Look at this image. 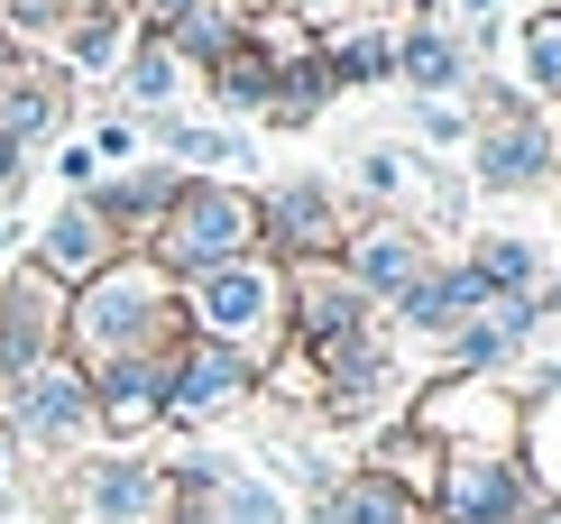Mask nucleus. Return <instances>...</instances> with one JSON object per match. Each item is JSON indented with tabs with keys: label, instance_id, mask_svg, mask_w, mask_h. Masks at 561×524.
I'll list each match as a JSON object with an SVG mask.
<instances>
[{
	"label": "nucleus",
	"instance_id": "27",
	"mask_svg": "<svg viewBox=\"0 0 561 524\" xmlns=\"http://www.w3.org/2000/svg\"><path fill=\"white\" fill-rule=\"evenodd\" d=\"M240 19H249L240 0H194V10H175V19H167V29H157V37H167L175 56L194 65V75H203V65H221L230 46H240Z\"/></svg>",
	"mask_w": 561,
	"mask_h": 524
},
{
	"label": "nucleus",
	"instance_id": "37",
	"mask_svg": "<svg viewBox=\"0 0 561 524\" xmlns=\"http://www.w3.org/2000/svg\"><path fill=\"white\" fill-rule=\"evenodd\" d=\"M534 314H543V331H561V276L534 285Z\"/></svg>",
	"mask_w": 561,
	"mask_h": 524
},
{
	"label": "nucleus",
	"instance_id": "17",
	"mask_svg": "<svg viewBox=\"0 0 561 524\" xmlns=\"http://www.w3.org/2000/svg\"><path fill=\"white\" fill-rule=\"evenodd\" d=\"M175 194H184V175H175V166H167V157H138V166H121V175H102L83 203L111 221V240H121V249H148Z\"/></svg>",
	"mask_w": 561,
	"mask_h": 524
},
{
	"label": "nucleus",
	"instance_id": "36",
	"mask_svg": "<svg viewBox=\"0 0 561 524\" xmlns=\"http://www.w3.org/2000/svg\"><path fill=\"white\" fill-rule=\"evenodd\" d=\"M56 175L75 184V194H92V184H102V157L92 148H56Z\"/></svg>",
	"mask_w": 561,
	"mask_h": 524
},
{
	"label": "nucleus",
	"instance_id": "13",
	"mask_svg": "<svg viewBox=\"0 0 561 524\" xmlns=\"http://www.w3.org/2000/svg\"><path fill=\"white\" fill-rule=\"evenodd\" d=\"M424 267H433V230L424 221H387V212H368V221H350V240H341V276L359 285L368 304H396Z\"/></svg>",
	"mask_w": 561,
	"mask_h": 524
},
{
	"label": "nucleus",
	"instance_id": "4",
	"mask_svg": "<svg viewBox=\"0 0 561 524\" xmlns=\"http://www.w3.org/2000/svg\"><path fill=\"white\" fill-rule=\"evenodd\" d=\"M470 175L488 184V194H543V184L561 175V111L488 83L479 111H470Z\"/></svg>",
	"mask_w": 561,
	"mask_h": 524
},
{
	"label": "nucleus",
	"instance_id": "7",
	"mask_svg": "<svg viewBox=\"0 0 561 524\" xmlns=\"http://www.w3.org/2000/svg\"><path fill=\"white\" fill-rule=\"evenodd\" d=\"M167 488H175V515L167 524H295L286 488L267 479V469L230 460V451H175L167 460Z\"/></svg>",
	"mask_w": 561,
	"mask_h": 524
},
{
	"label": "nucleus",
	"instance_id": "8",
	"mask_svg": "<svg viewBox=\"0 0 561 524\" xmlns=\"http://www.w3.org/2000/svg\"><path fill=\"white\" fill-rule=\"evenodd\" d=\"M19 451H46V460H83L92 442H102V423H92V377L65 360H37L28 377H10V423H0Z\"/></svg>",
	"mask_w": 561,
	"mask_h": 524
},
{
	"label": "nucleus",
	"instance_id": "12",
	"mask_svg": "<svg viewBox=\"0 0 561 524\" xmlns=\"http://www.w3.org/2000/svg\"><path fill=\"white\" fill-rule=\"evenodd\" d=\"M543 497H534L525 460L506 451V460H442V488H433V524H525Z\"/></svg>",
	"mask_w": 561,
	"mask_h": 524
},
{
	"label": "nucleus",
	"instance_id": "22",
	"mask_svg": "<svg viewBox=\"0 0 561 524\" xmlns=\"http://www.w3.org/2000/svg\"><path fill=\"white\" fill-rule=\"evenodd\" d=\"M295 524H433L424 506H414L405 488H387L378 469H341L322 497H304V515Z\"/></svg>",
	"mask_w": 561,
	"mask_h": 524
},
{
	"label": "nucleus",
	"instance_id": "31",
	"mask_svg": "<svg viewBox=\"0 0 561 524\" xmlns=\"http://www.w3.org/2000/svg\"><path fill=\"white\" fill-rule=\"evenodd\" d=\"M267 75H276V65H267V56H259L249 37L230 46L221 65H203V83H213V102H221V111H240V121H259V111H267Z\"/></svg>",
	"mask_w": 561,
	"mask_h": 524
},
{
	"label": "nucleus",
	"instance_id": "14",
	"mask_svg": "<svg viewBox=\"0 0 561 524\" xmlns=\"http://www.w3.org/2000/svg\"><path fill=\"white\" fill-rule=\"evenodd\" d=\"M378 322V304L341 276V258H313V267H286V350H322L350 341V331Z\"/></svg>",
	"mask_w": 561,
	"mask_h": 524
},
{
	"label": "nucleus",
	"instance_id": "5",
	"mask_svg": "<svg viewBox=\"0 0 561 524\" xmlns=\"http://www.w3.org/2000/svg\"><path fill=\"white\" fill-rule=\"evenodd\" d=\"M405 423H414L424 442H442L451 460H506L516 433H525V396L506 387V377H460V368H442V377L414 387Z\"/></svg>",
	"mask_w": 561,
	"mask_h": 524
},
{
	"label": "nucleus",
	"instance_id": "19",
	"mask_svg": "<svg viewBox=\"0 0 561 524\" xmlns=\"http://www.w3.org/2000/svg\"><path fill=\"white\" fill-rule=\"evenodd\" d=\"M396 83H414V102H460L470 92V37L433 29V19L396 29Z\"/></svg>",
	"mask_w": 561,
	"mask_h": 524
},
{
	"label": "nucleus",
	"instance_id": "32",
	"mask_svg": "<svg viewBox=\"0 0 561 524\" xmlns=\"http://www.w3.org/2000/svg\"><path fill=\"white\" fill-rule=\"evenodd\" d=\"M0 19H10L19 46H37V37H56L65 19H75V0H0Z\"/></svg>",
	"mask_w": 561,
	"mask_h": 524
},
{
	"label": "nucleus",
	"instance_id": "20",
	"mask_svg": "<svg viewBox=\"0 0 561 524\" xmlns=\"http://www.w3.org/2000/svg\"><path fill=\"white\" fill-rule=\"evenodd\" d=\"M129 37H138L129 0H75V19L56 29V56H65V75H121Z\"/></svg>",
	"mask_w": 561,
	"mask_h": 524
},
{
	"label": "nucleus",
	"instance_id": "40",
	"mask_svg": "<svg viewBox=\"0 0 561 524\" xmlns=\"http://www.w3.org/2000/svg\"><path fill=\"white\" fill-rule=\"evenodd\" d=\"M10 451H19V442H10V433H0V488H10Z\"/></svg>",
	"mask_w": 561,
	"mask_h": 524
},
{
	"label": "nucleus",
	"instance_id": "16",
	"mask_svg": "<svg viewBox=\"0 0 561 524\" xmlns=\"http://www.w3.org/2000/svg\"><path fill=\"white\" fill-rule=\"evenodd\" d=\"M92 377V423L102 442H148L167 423V360H111V368H83Z\"/></svg>",
	"mask_w": 561,
	"mask_h": 524
},
{
	"label": "nucleus",
	"instance_id": "9",
	"mask_svg": "<svg viewBox=\"0 0 561 524\" xmlns=\"http://www.w3.org/2000/svg\"><path fill=\"white\" fill-rule=\"evenodd\" d=\"M341 240H350L341 184H322V175L259 184V258H276V267H313V258H341Z\"/></svg>",
	"mask_w": 561,
	"mask_h": 524
},
{
	"label": "nucleus",
	"instance_id": "34",
	"mask_svg": "<svg viewBox=\"0 0 561 524\" xmlns=\"http://www.w3.org/2000/svg\"><path fill=\"white\" fill-rule=\"evenodd\" d=\"M414 129H424L433 148H460V138H470V111L460 102H414Z\"/></svg>",
	"mask_w": 561,
	"mask_h": 524
},
{
	"label": "nucleus",
	"instance_id": "25",
	"mask_svg": "<svg viewBox=\"0 0 561 524\" xmlns=\"http://www.w3.org/2000/svg\"><path fill=\"white\" fill-rule=\"evenodd\" d=\"M322 65H332V83L341 92H359V83H396V29H378V19H341V29H322Z\"/></svg>",
	"mask_w": 561,
	"mask_h": 524
},
{
	"label": "nucleus",
	"instance_id": "21",
	"mask_svg": "<svg viewBox=\"0 0 561 524\" xmlns=\"http://www.w3.org/2000/svg\"><path fill=\"white\" fill-rule=\"evenodd\" d=\"M65 121H75V83L65 75H46V65L19 56L10 75H0V129L19 138V148H37V138H56Z\"/></svg>",
	"mask_w": 561,
	"mask_h": 524
},
{
	"label": "nucleus",
	"instance_id": "26",
	"mask_svg": "<svg viewBox=\"0 0 561 524\" xmlns=\"http://www.w3.org/2000/svg\"><path fill=\"white\" fill-rule=\"evenodd\" d=\"M442 460H451L442 442H424L414 423H387V433L368 442V460H359V469H378L387 488H405L414 506H433V488H442Z\"/></svg>",
	"mask_w": 561,
	"mask_h": 524
},
{
	"label": "nucleus",
	"instance_id": "39",
	"mask_svg": "<svg viewBox=\"0 0 561 524\" xmlns=\"http://www.w3.org/2000/svg\"><path fill=\"white\" fill-rule=\"evenodd\" d=\"M525 524H561V506H552V497H543V506H534V515H525Z\"/></svg>",
	"mask_w": 561,
	"mask_h": 524
},
{
	"label": "nucleus",
	"instance_id": "3",
	"mask_svg": "<svg viewBox=\"0 0 561 524\" xmlns=\"http://www.w3.org/2000/svg\"><path fill=\"white\" fill-rule=\"evenodd\" d=\"M148 258L175 285L203 267H230V258H259V184H230V175H184V194L167 203Z\"/></svg>",
	"mask_w": 561,
	"mask_h": 524
},
{
	"label": "nucleus",
	"instance_id": "2",
	"mask_svg": "<svg viewBox=\"0 0 561 524\" xmlns=\"http://www.w3.org/2000/svg\"><path fill=\"white\" fill-rule=\"evenodd\" d=\"M175 314H184V341L240 350L259 377L286 360V267H276V258H230V267L184 276Z\"/></svg>",
	"mask_w": 561,
	"mask_h": 524
},
{
	"label": "nucleus",
	"instance_id": "35",
	"mask_svg": "<svg viewBox=\"0 0 561 524\" xmlns=\"http://www.w3.org/2000/svg\"><path fill=\"white\" fill-rule=\"evenodd\" d=\"M83 148L102 157V166H138V121H129V111H121V121H102V129L83 138Z\"/></svg>",
	"mask_w": 561,
	"mask_h": 524
},
{
	"label": "nucleus",
	"instance_id": "33",
	"mask_svg": "<svg viewBox=\"0 0 561 524\" xmlns=\"http://www.w3.org/2000/svg\"><path fill=\"white\" fill-rule=\"evenodd\" d=\"M249 10H276V19H295V29H341V19H350V0H249Z\"/></svg>",
	"mask_w": 561,
	"mask_h": 524
},
{
	"label": "nucleus",
	"instance_id": "1",
	"mask_svg": "<svg viewBox=\"0 0 561 524\" xmlns=\"http://www.w3.org/2000/svg\"><path fill=\"white\" fill-rule=\"evenodd\" d=\"M184 341L175 314V276L148 249H121L102 276H83L65 295V360L75 368H111V360H167Z\"/></svg>",
	"mask_w": 561,
	"mask_h": 524
},
{
	"label": "nucleus",
	"instance_id": "38",
	"mask_svg": "<svg viewBox=\"0 0 561 524\" xmlns=\"http://www.w3.org/2000/svg\"><path fill=\"white\" fill-rule=\"evenodd\" d=\"M0 249H28V221H19V203H0Z\"/></svg>",
	"mask_w": 561,
	"mask_h": 524
},
{
	"label": "nucleus",
	"instance_id": "23",
	"mask_svg": "<svg viewBox=\"0 0 561 524\" xmlns=\"http://www.w3.org/2000/svg\"><path fill=\"white\" fill-rule=\"evenodd\" d=\"M322 102H341V83H332V65H322V46H304V56H286L267 75V111H259V121L267 129H313Z\"/></svg>",
	"mask_w": 561,
	"mask_h": 524
},
{
	"label": "nucleus",
	"instance_id": "6",
	"mask_svg": "<svg viewBox=\"0 0 561 524\" xmlns=\"http://www.w3.org/2000/svg\"><path fill=\"white\" fill-rule=\"evenodd\" d=\"M56 515L65 524H167L175 515L167 460H148V451H83L56 479Z\"/></svg>",
	"mask_w": 561,
	"mask_h": 524
},
{
	"label": "nucleus",
	"instance_id": "29",
	"mask_svg": "<svg viewBox=\"0 0 561 524\" xmlns=\"http://www.w3.org/2000/svg\"><path fill=\"white\" fill-rule=\"evenodd\" d=\"M516 460L534 497H552L561 506V396H525V433H516Z\"/></svg>",
	"mask_w": 561,
	"mask_h": 524
},
{
	"label": "nucleus",
	"instance_id": "10",
	"mask_svg": "<svg viewBox=\"0 0 561 524\" xmlns=\"http://www.w3.org/2000/svg\"><path fill=\"white\" fill-rule=\"evenodd\" d=\"M259 396V368L240 350H213V341H175L167 350V423L157 433H203V423L240 414Z\"/></svg>",
	"mask_w": 561,
	"mask_h": 524
},
{
	"label": "nucleus",
	"instance_id": "18",
	"mask_svg": "<svg viewBox=\"0 0 561 524\" xmlns=\"http://www.w3.org/2000/svg\"><path fill=\"white\" fill-rule=\"evenodd\" d=\"M479 304H497V295H488V285L470 276V258H460V267H442V258H433V267L414 276L405 295L387 304V314H396V331H414V341H451V331L470 322Z\"/></svg>",
	"mask_w": 561,
	"mask_h": 524
},
{
	"label": "nucleus",
	"instance_id": "28",
	"mask_svg": "<svg viewBox=\"0 0 561 524\" xmlns=\"http://www.w3.org/2000/svg\"><path fill=\"white\" fill-rule=\"evenodd\" d=\"M516 92H525V102H561V0H543V10H534L525 19V29H516Z\"/></svg>",
	"mask_w": 561,
	"mask_h": 524
},
{
	"label": "nucleus",
	"instance_id": "30",
	"mask_svg": "<svg viewBox=\"0 0 561 524\" xmlns=\"http://www.w3.org/2000/svg\"><path fill=\"white\" fill-rule=\"evenodd\" d=\"M470 276L488 285V295H534V285H543V249L516 240V230H488V240L470 249Z\"/></svg>",
	"mask_w": 561,
	"mask_h": 524
},
{
	"label": "nucleus",
	"instance_id": "11",
	"mask_svg": "<svg viewBox=\"0 0 561 524\" xmlns=\"http://www.w3.org/2000/svg\"><path fill=\"white\" fill-rule=\"evenodd\" d=\"M56 350H65V285L19 258L10 285H0V387L28 377L37 360H56Z\"/></svg>",
	"mask_w": 561,
	"mask_h": 524
},
{
	"label": "nucleus",
	"instance_id": "24",
	"mask_svg": "<svg viewBox=\"0 0 561 524\" xmlns=\"http://www.w3.org/2000/svg\"><path fill=\"white\" fill-rule=\"evenodd\" d=\"M184 75H194V65H184L157 29H138V37H129V56H121V102L138 111V121H157V111H175Z\"/></svg>",
	"mask_w": 561,
	"mask_h": 524
},
{
	"label": "nucleus",
	"instance_id": "15",
	"mask_svg": "<svg viewBox=\"0 0 561 524\" xmlns=\"http://www.w3.org/2000/svg\"><path fill=\"white\" fill-rule=\"evenodd\" d=\"M111 258H121V240H111V221H102V212H92L83 194H65V203L28 230V267H46V276L65 285V295H75L83 276H102Z\"/></svg>",
	"mask_w": 561,
	"mask_h": 524
}]
</instances>
